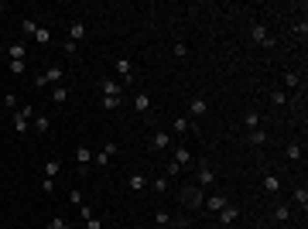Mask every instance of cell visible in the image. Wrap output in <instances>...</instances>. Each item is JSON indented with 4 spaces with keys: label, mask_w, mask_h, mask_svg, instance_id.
<instances>
[{
    "label": "cell",
    "mask_w": 308,
    "mask_h": 229,
    "mask_svg": "<svg viewBox=\"0 0 308 229\" xmlns=\"http://www.w3.org/2000/svg\"><path fill=\"white\" fill-rule=\"evenodd\" d=\"M151 147L154 151H168V147H175V137H171L168 130H154L151 134Z\"/></svg>",
    "instance_id": "cell-8"
},
{
    "label": "cell",
    "mask_w": 308,
    "mask_h": 229,
    "mask_svg": "<svg viewBox=\"0 0 308 229\" xmlns=\"http://www.w3.org/2000/svg\"><path fill=\"white\" fill-rule=\"evenodd\" d=\"M171 55H175V58H188V45H185V41H175V45H171Z\"/></svg>",
    "instance_id": "cell-31"
},
{
    "label": "cell",
    "mask_w": 308,
    "mask_h": 229,
    "mask_svg": "<svg viewBox=\"0 0 308 229\" xmlns=\"http://www.w3.org/2000/svg\"><path fill=\"white\" fill-rule=\"evenodd\" d=\"M41 192H55V178H41Z\"/></svg>",
    "instance_id": "cell-40"
},
{
    "label": "cell",
    "mask_w": 308,
    "mask_h": 229,
    "mask_svg": "<svg viewBox=\"0 0 308 229\" xmlns=\"http://www.w3.org/2000/svg\"><path fill=\"white\" fill-rule=\"evenodd\" d=\"M24 52H28V45H24V41L7 45V58H10V62H24Z\"/></svg>",
    "instance_id": "cell-16"
},
{
    "label": "cell",
    "mask_w": 308,
    "mask_h": 229,
    "mask_svg": "<svg viewBox=\"0 0 308 229\" xmlns=\"http://www.w3.org/2000/svg\"><path fill=\"white\" fill-rule=\"evenodd\" d=\"M271 219H274V223H291V205H288V202H274Z\"/></svg>",
    "instance_id": "cell-12"
},
{
    "label": "cell",
    "mask_w": 308,
    "mask_h": 229,
    "mask_svg": "<svg viewBox=\"0 0 308 229\" xmlns=\"http://www.w3.org/2000/svg\"><path fill=\"white\" fill-rule=\"evenodd\" d=\"M175 164H178V168L192 164V151H188V147H175Z\"/></svg>",
    "instance_id": "cell-27"
},
{
    "label": "cell",
    "mask_w": 308,
    "mask_h": 229,
    "mask_svg": "<svg viewBox=\"0 0 308 229\" xmlns=\"http://www.w3.org/2000/svg\"><path fill=\"white\" fill-rule=\"evenodd\" d=\"M151 185H154V192H168V178H164V174H161V178H154Z\"/></svg>",
    "instance_id": "cell-38"
},
{
    "label": "cell",
    "mask_w": 308,
    "mask_h": 229,
    "mask_svg": "<svg viewBox=\"0 0 308 229\" xmlns=\"http://www.w3.org/2000/svg\"><path fill=\"white\" fill-rule=\"evenodd\" d=\"M188 127H195L188 116H178V120H171V134H178V137H182V134H188Z\"/></svg>",
    "instance_id": "cell-22"
},
{
    "label": "cell",
    "mask_w": 308,
    "mask_h": 229,
    "mask_svg": "<svg viewBox=\"0 0 308 229\" xmlns=\"http://www.w3.org/2000/svg\"><path fill=\"white\" fill-rule=\"evenodd\" d=\"M69 202H72L76 209H79V205H82V195H79V188H72V192H69Z\"/></svg>",
    "instance_id": "cell-39"
},
{
    "label": "cell",
    "mask_w": 308,
    "mask_h": 229,
    "mask_svg": "<svg viewBox=\"0 0 308 229\" xmlns=\"http://www.w3.org/2000/svg\"><path fill=\"white\" fill-rule=\"evenodd\" d=\"M216 216H219V226H233V223H236V216H240V209H236L233 202H226Z\"/></svg>",
    "instance_id": "cell-13"
},
{
    "label": "cell",
    "mask_w": 308,
    "mask_h": 229,
    "mask_svg": "<svg viewBox=\"0 0 308 229\" xmlns=\"http://www.w3.org/2000/svg\"><path fill=\"white\" fill-rule=\"evenodd\" d=\"M82 38H86V24H82V21H69V41H82Z\"/></svg>",
    "instance_id": "cell-21"
},
{
    "label": "cell",
    "mask_w": 308,
    "mask_h": 229,
    "mask_svg": "<svg viewBox=\"0 0 308 229\" xmlns=\"http://www.w3.org/2000/svg\"><path fill=\"white\" fill-rule=\"evenodd\" d=\"M113 154H117V144H106V147H99V154H92V168H106V164L113 161Z\"/></svg>",
    "instance_id": "cell-9"
},
{
    "label": "cell",
    "mask_w": 308,
    "mask_h": 229,
    "mask_svg": "<svg viewBox=\"0 0 308 229\" xmlns=\"http://www.w3.org/2000/svg\"><path fill=\"white\" fill-rule=\"evenodd\" d=\"M38 28H41V24H38V21H31V17H28V21L21 24V31H24L28 38H34V31H38Z\"/></svg>",
    "instance_id": "cell-33"
},
{
    "label": "cell",
    "mask_w": 308,
    "mask_h": 229,
    "mask_svg": "<svg viewBox=\"0 0 308 229\" xmlns=\"http://www.w3.org/2000/svg\"><path fill=\"white\" fill-rule=\"evenodd\" d=\"M65 229H72V226H69V223H65Z\"/></svg>",
    "instance_id": "cell-43"
},
{
    "label": "cell",
    "mask_w": 308,
    "mask_h": 229,
    "mask_svg": "<svg viewBox=\"0 0 308 229\" xmlns=\"http://www.w3.org/2000/svg\"><path fill=\"white\" fill-rule=\"evenodd\" d=\"M267 141H271L267 130H250V134H246V144H250V147H264Z\"/></svg>",
    "instance_id": "cell-20"
},
{
    "label": "cell",
    "mask_w": 308,
    "mask_h": 229,
    "mask_svg": "<svg viewBox=\"0 0 308 229\" xmlns=\"http://www.w3.org/2000/svg\"><path fill=\"white\" fill-rule=\"evenodd\" d=\"M250 38H253V45H264V48H271L274 45V34H271V28L267 24H250Z\"/></svg>",
    "instance_id": "cell-5"
},
{
    "label": "cell",
    "mask_w": 308,
    "mask_h": 229,
    "mask_svg": "<svg viewBox=\"0 0 308 229\" xmlns=\"http://www.w3.org/2000/svg\"><path fill=\"white\" fill-rule=\"evenodd\" d=\"M291 202H295V205H302V212L308 209V188H305V185H298V188H295V199H291Z\"/></svg>",
    "instance_id": "cell-28"
},
{
    "label": "cell",
    "mask_w": 308,
    "mask_h": 229,
    "mask_svg": "<svg viewBox=\"0 0 308 229\" xmlns=\"http://www.w3.org/2000/svg\"><path fill=\"white\" fill-rule=\"evenodd\" d=\"M76 48H79L76 41H69V38H65V45H62V52H65V55H76Z\"/></svg>",
    "instance_id": "cell-41"
},
{
    "label": "cell",
    "mask_w": 308,
    "mask_h": 229,
    "mask_svg": "<svg viewBox=\"0 0 308 229\" xmlns=\"http://www.w3.org/2000/svg\"><path fill=\"white\" fill-rule=\"evenodd\" d=\"M55 174H62V164H59V157H48L45 161V178H55Z\"/></svg>",
    "instance_id": "cell-29"
},
{
    "label": "cell",
    "mask_w": 308,
    "mask_h": 229,
    "mask_svg": "<svg viewBox=\"0 0 308 229\" xmlns=\"http://www.w3.org/2000/svg\"><path fill=\"white\" fill-rule=\"evenodd\" d=\"M264 192H267V195H277V192H281V178H277V174H267V178H264Z\"/></svg>",
    "instance_id": "cell-26"
},
{
    "label": "cell",
    "mask_w": 308,
    "mask_h": 229,
    "mask_svg": "<svg viewBox=\"0 0 308 229\" xmlns=\"http://www.w3.org/2000/svg\"><path fill=\"white\" fill-rule=\"evenodd\" d=\"M31 127H34V134H48V130H52V120H48L45 113H34V120H31Z\"/></svg>",
    "instance_id": "cell-19"
},
{
    "label": "cell",
    "mask_w": 308,
    "mask_h": 229,
    "mask_svg": "<svg viewBox=\"0 0 308 229\" xmlns=\"http://www.w3.org/2000/svg\"><path fill=\"white\" fill-rule=\"evenodd\" d=\"M34 41H38V45H48V41H52V31H48V28H38V31H34Z\"/></svg>",
    "instance_id": "cell-34"
},
{
    "label": "cell",
    "mask_w": 308,
    "mask_h": 229,
    "mask_svg": "<svg viewBox=\"0 0 308 229\" xmlns=\"http://www.w3.org/2000/svg\"><path fill=\"white\" fill-rule=\"evenodd\" d=\"M45 229H65V219H59V216H55V219H52Z\"/></svg>",
    "instance_id": "cell-42"
},
{
    "label": "cell",
    "mask_w": 308,
    "mask_h": 229,
    "mask_svg": "<svg viewBox=\"0 0 308 229\" xmlns=\"http://www.w3.org/2000/svg\"><path fill=\"white\" fill-rule=\"evenodd\" d=\"M62 79H65V69H62V65H48V69H45V82L62 86Z\"/></svg>",
    "instance_id": "cell-17"
},
{
    "label": "cell",
    "mask_w": 308,
    "mask_h": 229,
    "mask_svg": "<svg viewBox=\"0 0 308 229\" xmlns=\"http://www.w3.org/2000/svg\"><path fill=\"white\" fill-rule=\"evenodd\" d=\"M113 69H117V76L123 79L120 86H134V82H137V69H134V62H130L127 55H117V58H113Z\"/></svg>",
    "instance_id": "cell-3"
},
{
    "label": "cell",
    "mask_w": 308,
    "mask_h": 229,
    "mask_svg": "<svg viewBox=\"0 0 308 229\" xmlns=\"http://www.w3.org/2000/svg\"><path fill=\"white\" fill-rule=\"evenodd\" d=\"M226 202H230V199H226L223 192H216V195H206V202H202V209H206V212H219V209H223Z\"/></svg>",
    "instance_id": "cell-11"
},
{
    "label": "cell",
    "mask_w": 308,
    "mask_h": 229,
    "mask_svg": "<svg viewBox=\"0 0 308 229\" xmlns=\"http://www.w3.org/2000/svg\"><path fill=\"white\" fill-rule=\"evenodd\" d=\"M82 223H86L82 229H103V219H99V216H89V219H82Z\"/></svg>",
    "instance_id": "cell-35"
},
{
    "label": "cell",
    "mask_w": 308,
    "mask_h": 229,
    "mask_svg": "<svg viewBox=\"0 0 308 229\" xmlns=\"http://www.w3.org/2000/svg\"><path fill=\"white\" fill-rule=\"evenodd\" d=\"M76 164H79V174H86L92 168V147H76Z\"/></svg>",
    "instance_id": "cell-10"
},
{
    "label": "cell",
    "mask_w": 308,
    "mask_h": 229,
    "mask_svg": "<svg viewBox=\"0 0 308 229\" xmlns=\"http://www.w3.org/2000/svg\"><path fill=\"white\" fill-rule=\"evenodd\" d=\"M302 154H305V147H302V144H298V141H291V144H288V147H284V157H288V161H291V164H298V161H302Z\"/></svg>",
    "instance_id": "cell-18"
},
{
    "label": "cell",
    "mask_w": 308,
    "mask_h": 229,
    "mask_svg": "<svg viewBox=\"0 0 308 229\" xmlns=\"http://www.w3.org/2000/svg\"><path fill=\"white\" fill-rule=\"evenodd\" d=\"M151 106H154L151 92H134V110L137 113H151Z\"/></svg>",
    "instance_id": "cell-14"
},
{
    "label": "cell",
    "mask_w": 308,
    "mask_h": 229,
    "mask_svg": "<svg viewBox=\"0 0 308 229\" xmlns=\"http://www.w3.org/2000/svg\"><path fill=\"white\" fill-rule=\"evenodd\" d=\"M188 113H192V123H195V120H202V116L209 113V99H206V96H192Z\"/></svg>",
    "instance_id": "cell-7"
},
{
    "label": "cell",
    "mask_w": 308,
    "mask_h": 229,
    "mask_svg": "<svg viewBox=\"0 0 308 229\" xmlns=\"http://www.w3.org/2000/svg\"><path fill=\"white\" fill-rule=\"evenodd\" d=\"M202 202H206V188H199L195 181L182 188V205L185 209H202Z\"/></svg>",
    "instance_id": "cell-4"
},
{
    "label": "cell",
    "mask_w": 308,
    "mask_h": 229,
    "mask_svg": "<svg viewBox=\"0 0 308 229\" xmlns=\"http://www.w3.org/2000/svg\"><path fill=\"white\" fill-rule=\"evenodd\" d=\"M288 103H291V96H288L284 89H274V92H271V106L281 110V106H288Z\"/></svg>",
    "instance_id": "cell-24"
},
{
    "label": "cell",
    "mask_w": 308,
    "mask_h": 229,
    "mask_svg": "<svg viewBox=\"0 0 308 229\" xmlns=\"http://www.w3.org/2000/svg\"><path fill=\"white\" fill-rule=\"evenodd\" d=\"M298 86H302V76H298L295 69H288V72H284V89H288V92H295Z\"/></svg>",
    "instance_id": "cell-23"
},
{
    "label": "cell",
    "mask_w": 308,
    "mask_h": 229,
    "mask_svg": "<svg viewBox=\"0 0 308 229\" xmlns=\"http://www.w3.org/2000/svg\"><path fill=\"white\" fill-rule=\"evenodd\" d=\"M3 106L14 113V110H17V96H14V92H7V96H3Z\"/></svg>",
    "instance_id": "cell-37"
},
{
    "label": "cell",
    "mask_w": 308,
    "mask_h": 229,
    "mask_svg": "<svg viewBox=\"0 0 308 229\" xmlns=\"http://www.w3.org/2000/svg\"><path fill=\"white\" fill-rule=\"evenodd\" d=\"M154 223H157V226H171L175 219H171V212H168V209H157V212H154Z\"/></svg>",
    "instance_id": "cell-30"
},
{
    "label": "cell",
    "mask_w": 308,
    "mask_h": 229,
    "mask_svg": "<svg viewBox=\"0 0 308 229\" xmlns=\"http://www.w3.org/2000/svg\"><path fill=\"white\" fill-rule=\"evenodd\" d=\"M52 99H55V103L62 106V103L69 99V89H65V86H55V89H52Z\"/></svg>",
    "instance_id": "cell-32"
},
{
    "label": "cell",
    "mask_w": 308,
    "mask_h": 229,
    "mask_svg": "<svg viewBox=\"0 0 308 229\" xmlns=\"http://www.w3.org/2000/svg\"><path fill=\"white\" fill-rule=\"evenodd\" d=\"M213 181H216V171H213V164L199 161V168H195V185H199V188H209Z\"/></svg>",
    "instance_id": "cell-6"
},
{
    "label": "cell",
    "mask_w": 308,
    "mask_h": 229,
    "mask_svg": "<svg viewBox=\"0 0 308 229\" xmlns=\"http://www.w3.org/2000/svg\"><path fill=\"white\" fill-rule=\"evenodd\" d=\"M243 127H246V134H250V130H260V113H257V110H250V113L243 116Z\"/></svg>",
    "instance_id": "cell-25"
},
{
    "label": "cell",
    "mask_w": 308,
    "mask_h": 229,
    "mask_svg": "<svg viewBox=\"0 0 308 229\" xmlns=\"http://www.w3.org/2000/svg\"><path fill=\"white\" fill-rule=\"evenodd\" d=\"M7 69H10L14 76H24V69H28V62H7Z\"/></svg>",
    "instance_id": "cell-36"
},
{
    "label": "cell",
    "mask_w": 308,
    "mask_h": 229,
    "mask_svg": "<svg viewBox=\"0 0 308 229\" xmlns=\"http://www.w3.org/2000/svg\"><path fill=\"white\" fill-rule=\"evenodd\" d=\"M148 185H151V181H148V174H141V171H134V174L127 178V188H130V192H144Z\"/></svg>",
    "instance_id": "cell-15"
},
{
    "label": "cell",
    "mask_w": 308,
    "mask_h": 229,
    "mask_svg": "<svg viewBox=\"0 0 308 229\" xmlns=\"http://www.w3.org/2000/svg\"><path fill=\"white\" fill-rule=\"evenodd\" d=\"M31 120H34V106H31V103H24V106H17V110L10 113V127H14V134H28V127H31Z\"/></svg>",
    "instance_id": "cell-2"
},
{
    "label": "cell",
    "mask_w": 308,
    "mask_h": 229,
    "mask_svg": "<svg viewBox=\"0 0 308 229\" xmlns=\"http://www.w3.org/2000/svg\"><path fill=\"white\" fill-rule=\"evenodd\" d=\"M99 92H103V96H99L103 110H120V103H123V86H120L117 79L106 76L103 82H99Z\"/></svg>",
    "instance_id": "cell-1"
}]
</instances>
